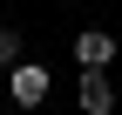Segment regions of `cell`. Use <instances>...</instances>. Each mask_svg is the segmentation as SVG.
<instances>
[{"label":"cell","instance_id":"3","mask_svg":"<svg viewBox=\"0 0 122 115\" xmlns=\"http://www.w3.org/2000/svg\"><path fill=\"white\" fill-rule=\"evenodd\" d=\"M115 108V81L102 68H81V115H109Z\"/></svg>","mask_w":122,"mask_h":115},{"label":"cell","instance_id":"2","mask_svg":"<svg viewBox=\"0 0 122 115\" xmlns=\"http://www.w3.org/2000/svg\"><path fill=\"white\" fill-rule=\"evenodd\" d=\"M75 61H81V68H109V61H115V34L81 27V34H75Z\"/></svg>","mask_w":122,"mask_h":115},{"label":"cell","instance_id":"4","mask_svg":"<svg viewBox=\"0 0 122 115\" xmlns=\"http://www.w3.org/2000/svg\"><path fill=\"white\" fill-rule=\"evenodd\" d=\"M27 54H20V34H14V27H0V68H20Z\"/></svg>","mask_w":122,"mask_h":115},{"label":"cell","instance_id":"1","mask_svg":"<svg viewBox=\"0 0 122 115\" xmlns=\"http://www.w3.org/2000/svg\"><path fill=\"white\" fill-rule=\"evenodd\" d=\"M48 88H54V75H48L41 61H20V68H7V95H14L20 108H41V102H48Z\"/></svg>","mask_w":122,"mask_h":115}]
</instances>
